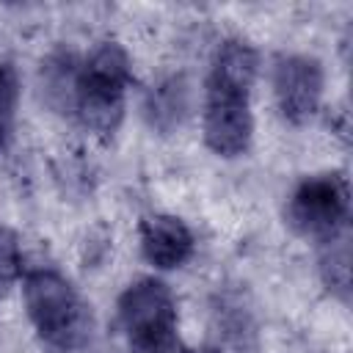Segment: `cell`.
Listing matches in <instances>:
<instances>
[{
    "label": "cell",
    "instance_id": "1",
    "mask_svg": "<svg viewBox=\"0 0 353 353\" xmlns=\"http://www.w3.org/2000/svg\"><path fill=\"white\" fill-rule=\"evenodd\" d=\"M256 66V50L245 39H226L215 50L204 94V143L218 157H240L251 146Z\"/></svg>",
    "mask_w": 353,
    "mask_h": 353
},
{
    "label": "cell",
    "instance_id": "2",
    "mask_svg": "<svg viewBox=\"0 0 353 353\" xmlns=\"http://www.w3.org/2000/svg\"><path fill=\"white\" fill-rule=\"evenodd\" d=\"M132 85L130 55L116 41H102L74 72L72 105L85 130L113 135L124 119L127 88Z\"/></svg>",
    "mask_w": 353,
    "mask_h": 353
},
{
    "label": "cell",
    "instance_id": "3",
    "mask_svg": "<svg viewBox=\"0 0 353 353\" xmlns=\"http://www.w3.org/2000/svg\"><path fill=\"white\" fill-rule=\"evenodd\" d=\"M28 317L39 339L55 353H74L91 336V312L58 270H30L22 284Z\"/></svg>",
    "mask_w": 353,
    "mask_h": 353
},
{
    "label": "cell",
    "instance_id": "4",
    "mask_svg": "<svg viewBox=\"0 0 353 353\" xmlns=\"http://www.w3.org/2000/svg\"><path fill=\"white\" fill-rule=\"evenodd\" d=\"M350 190L342 174H314L298 182L287 201V223L312 240H331L347 232Z\"/></svg>",
    "mask_w": 353,
    "mask_h": 353
},
{
    "label": "cell",
    "instance_id": "5",
    "mask_svg": "<svg viewBox=\"0 0 353 353\" xmlns=\"http://www.w3.org/2000/svg\"><path fill=\"white\" fill-rule=\"evenodd\" d=\"M119 320L127 342L176 331V301L165 281L138 279L119 298Z\"/></svg>",
    "mask_w": 353,
    "mask_h": 353
},
{
    "label": "cell",
    "instance_id": "6",
    "mask_svg": "<svg viewBox=\"0 0 353 353\" xmlns=\"http://www.w3.org/2000/svg\"><path fill=\"white\" fill-rule=\"evenodd\" d=\"M323 85H325V77L317 58L281 55L273 66V94H276L279 110L295 127L306 124L320 110Z\"/></svg>",
    "mask_w": 353,
    "mask_h": 353
},
{
    "label": "cell",
    "instance_id": "7",
    "mask_svg": "<svg viewBox=\"0 0 353 353\" xmlns=\"http://www.w3.org/2000/svg\"><path fill=\"white\" fill-rule=\"evenodd\" d=\"M193 232L176 215H149L141 221V251L149 265L160 270L182 268L193 256Z\"/></svg>",
    "mask_w": 353,
    "mask_h": 353
},
{
    "label": "cell",
    "instance_id": "8",
    "mask_svg": "<svg viewBox=\"0 0 353 353\" xmlns=\"http://www.w3.org/2000/svg\"><path fill=\"white\" fill-rule=\"evenodd\" d=\"M323 256H320V270H323V279L328 284V290H336L339 295H347V284H350V276H347V262H350V248H347V237L339 234V237H331L323 243Z\"/></svg>",
    "mask_w": 353,
    "mask_h": 353
},
{
    "label": "cell",
    "instance_id": "9",
    "mask_svg": "<svg viewBox=\"0 0 353 353\" xmlns=\"http://www.w3.org/2000/svg\"><path fill=\"white\" fill-rule=\"evenodd\" d=\"M182 108H185V91H182V85H179L176 80L160 85V88L149 97V105H146L152 124H157L160 130H171L174 124H179Z\"/></svg>",
    "mask_w": 353,
    "mask_h": 353
},
{
    "label": "cell",
    "instance_id": "10",
    "mask_svg": "<svg viewBox=\"0 0 353 353\" xmlns=\"http://www.w3.org/2000/svg\"><path fill=\"white\" fill-rule=\"evenodd\" d=\"M19 102V80L11 63H0V152L8 146L14 132V116Z\"/></svg>",
    "mask_w": 353,
    "mask_h": 353
},
{
    "label": "cell",
    "instance_id": "11",
    "mask_svg": "<svg viewBox=\"0 0 353 353\" xmlns=\"http://www.w3.org/2000/svg\"><path fill=\"white\" fill-rule=\"evenodd\" d=\"M22 276V248L14 229L0 226V290Z\"/></svg>",
    "mask_w": 353,
    "mask_h": 353
},
{
    "label": "cell",
    "instance_id": "12",
    "mask_svg": "<svg viewBox=\"0 0 353 353\" xmlns=\"http://www.w3.org/2000/svg\"><path fill=\"white\" fill-rule=\"evenodd\" d=\"M127 345H130V353H190L176 331L149 336V339H138V342H127Z\"/></svg>",
    "mask_w": 353,
    "mask_h": 353
},
{
    "label": "cell",
    "instance_id": "13",
    "mask_svg": "<svg viewBox=\"0 0 353 353\" xmlns=\"http://www.w3.org/2000/svg\"><path fill=\"white\" fill-rule=\"evenodd\" d=\"M190 353H221V350H215V347H201V350H190Z\"/></svg>",
    "mask_w": 353,
    "mask_h": 353
}]
</instances>
